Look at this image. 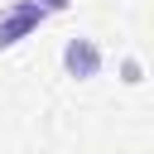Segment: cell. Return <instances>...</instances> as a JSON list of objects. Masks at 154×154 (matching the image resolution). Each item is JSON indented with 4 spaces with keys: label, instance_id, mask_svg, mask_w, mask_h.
I'll list each match as a JSON object with an SVG mask.
<instances>
[{
    "label": "cell",
    "instance_id": "6da1fadb",
    "mask_svg": "<svg viewBox=\"0 0 154 154\" xmlns=\"http://www.w3.org/2000/svg\"><path fill=\"white\" fill-rule=\"evenodd\" d=\"M43 19H48V14H43L34 0H14V5L0 14V48H14L19 38H29Z\"/></svg>",
    "mask_w": 154,
    "mask_h": 154
},
{
    "label": "cell",
    "instance_id": "7a4b0ae2",
    "mask_svg": "<svg viewBox=\"0 0 154 154\" xmlns=\"http://www.w3.org/2000/svg\"><path fill=\"white\" fill-rule=\"evenodd\" d=\"M63 67H67V77L87 82V77L101 72V48H96L91 38H67V48H63Z\"/></svg>",
    "mask_w": 154,
    "mask_h": 154
},
{
    "label": "cell",
    "instance_id": "3957f363",
    "mask_svg": "<svg viewBox=\"0 0 154 154\" xmlns=\"http://www.w3.org/2000/svg\"><path fill=\"white\" fill-rule=\"evenodd\" d=\"M120 82L140 87V82H144V63H140V58H125V63H120Z\"/></svg>",
    "mask_w": 154,
    "mask_h": 154
},
{
    "label": "cell",
    "instance_id": "277c9868",
    "mask_svg": "<svg viewBox=\"0 0 154 154\" xmlns=\"http://www.w3.org/2000/svg\"><path fill=\"white\" fill-rule=\"evenodd\" d=\"M34 5H38V10H43V14H58V10H67V5H72V0H34Z\"/></svg>",
    "mask_w": 154,
    "mask_h": 154
}]
</instances>
